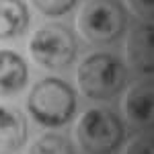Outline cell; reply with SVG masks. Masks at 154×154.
<instances>
[{"label":"cell","mask_w":154,"mask_h":154,"mask_svg":"<svg viewBox=\"0 0 154 154\" xmlns=\"http://www.w3.org/2000/svg\"><path fill=\"white\" fill-rule=\"evenodd\" d=\"M123 154H154V136H138L134 138Z\"/></svg>","instance_id":"cell-13"},{"label":"cell","mask_w":154,"mask_h":154,"mask_svg":"<svg viewBox=\"0 0 154 154\" xmlns=\"http://www.w3.org/2000/svg\"><path fill=\"white\" fill-rule=\"evenodd\" d=\"M125 25L128 14L119 0H86L76 17L78 33L97 45L117 41L125 31Z\"/></svg>","instance_id":"cell-3"},{"label":"cell","mask_w":154,"mask_h":154,"mask_svg":"<svg viewBox=\"0 0 154 154\" xmlns=\"http://www.w3.org/2000/svg\"><path fill=\"white\" fill-rule=\"evenodd\" d=\"M128 6L140 19L154 21V0H128Z\"/></svg>","instance_id":"cell-14"},{"label":"cell","mask_w":154,"mask_h":154,"mask_svg":"<svg viewBox=\"0 0 154 154\" xmlns=\"http://www.w3.org/2000/svg\"><path fill=\"white\" fill-rule=\"evenodd\" d=\"M29 27V8L23 0H0V41L23 35Z\"/></svg>","instance_id":"cell-10"},{"label":"cell","mask_w":154,"mask_h":154,"mask_svg":"<svg viewBox=\"0 0 154 154\" xmlns=\"http://www.w3.org/2000/svg\"><path fill=\"white\" fill-rule=\"evenodd\" d=\"M27 107L37 123L45 128H60L66 125L76 111V93L62 78L49 76L33 86Z\"/></svg>","instance_id":"cell-1"},{"label":"cell","mask_w":154,"mask_h":154,"mask_svg":"<svg viewBox=\"0 0 154 154\" xmlns=\"http://www.w3.org/2000/svg\"><path fill=\"white\" fill-rule=\"evenodd\" d=\"M123 115L136 130H154V80H138L123 99Z\"/></svg>","instance_id":"cell-6"},{"label":"cell","mask_w":154,"mask_h":154,"mask_svg":"<svg viewBox=\"0 0 154 154\" xmlns=\"http://www.w3.org/2000/svg\"><path fill=\"white\" fill-rule=\"evenodd\" d=\"M76 39L64 25H43L29 41L31 58L48 70H62L70 66L76 58Z\"/></svg>","instance_id":"cell-5"},{"label":"cell","mask_w":154,"mask_h":154,"mask_svg":"<svg viewBox=\"0 0 154 154\" xmlns=\"http://www.w3.org/2000/svg\"><path fill=\"white\" fill-rule=\"evenodd\" d=\"M78 88L93 101H107L119 95L128 80L125 66L113 54H91L80 62L76 70Z\"/></svg>","instance_id":"cell-2"},{"label":"cell","mask_w":154,"mask_h":154,"mask_svg":"<svg viewBox=\"0 0 154 154\" xmlns=\"http://www.w3.org/2000/svg\"><path fill=\"white\" fill-rule=\"evenodd\" d=\"M27 142V119L11 105H0V154L17 152Z\"/></svg>","instance_id":"cell-8"},{"label":"cell","mask_w":154,"mask_h":154,"mask_svg":"<svg viewBox=\"0 0 154 154\" xmlns=\"http://www.w3.org/2000/svg\"><path fill=\"white\" fill-rule=\"evenodd\" d=\"M29 80L25 60L11 49H0V97L19 95Z\"/></svg>","instance_id":"cell-9"},{"label":"cell","mask_w":154,"mask_h":154,"mask_svg":"<svg viewBox=\"0 0 154 154\" xmlns=\"http://www.w3.org/2000/svg\"><path fill=\"white\" fill-rule=\"evenodd\" d=\"M123 138V123L111 109L93 107L76 123V140L86 154H113Z\"/></svg>","instance_id":"cell-4"},{"label":"cell","mask_w":154,"mask_h":154,"mask_svg":"<svg viewBox=\"0 0 154 154\" xmlns=\"http://www.w3.org/2000/svg\"><path fill=\"white\" fill-rule=\"evenodd\" d=\"M33 6L45 17H62L70 12L78 0H31Z\"/></svg>","instance_id":"cell-12"},{"label":"cell","mask_w":154,"mask_h":154,"mask_svg":"<svg viewBox=\"0 0 154 154\" xmlns=\"http://www.w3.org/2000/svg\"><path fill=\"white\" fill-rule=\"evenodd\" d=\"M27 154H74L72 144L60 134H45L31 144Z\"/></svg>","instance_id":"cell-11"},{"label":"cell","mask_w":154,"mask_h":154,"mask_svg":"<svg viewBox=\"0 0 154 154\" xmlns=\"http://www.w3.org/2000/svg\"><path fill=\"white\" fill-rule=\"evenodd\" d=\"M125 58L136 72L154 74V25H138L125 39Z\"/></svg>","instance_id":"cell-7"}]
</instances>
